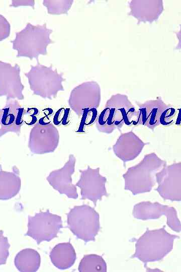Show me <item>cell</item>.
Here are the masks:
<instances>
[{
  "instance_id": "cell-1",
  "label": "cell",
  "mask_w": 181,
  "mask_h": 272,
  "mask_svg": "<svg viewBox=\"0 0 181 272\" xmlns=\"http://www.w3.org/2000/svg\"><path fill=\"white\" fill-rule=\"evenodd\" d=\"M179 236L168 233L163 227L155 230L147 229L136 241L132 258L146 264L162 259L173 248L174 240Z\"/></svg>"
},
{
  "instance_id": "cell-2",
  "label": "cell",
  "mask_w": 181,
  "mask_h": 272,
  "mask_svg": "<svg viewBox=\"0 0 181 272\" xmlns=\"http://www.w3.org/2000/svg\"><path fill=\"white\" fill-rule=\"evenodd\" d=\"M53 32L46 24L34 25L27 23L21 31L16 33L11 42L13 48L17 51L18 57H26L38 60L40 55L47 54L48 46L52 43L50 35Z\"/></svg>"
},
{
  "instance_id": "cell-3",
  "label": "cell",
  "mask_w": 181,
  "mask_h": 272,
  "mask_svg": "<svg viewBox=\"0 0 181 272\" xmlns=\"http://www.w3.org/2000/svg\"><path fill=\"white\" fill-rule=\"evenodd\" d=\"M164 165L165 162L154 154L146 155L140 163L129 168L123 175L124 189L134 195L149 192L155 184L153 174Z\"/></svg>"
},
{
  "instance_id": "cell-4",
  "label": "cell",
  "mask_w": 181,
  "mask_h": 272,
  "mask_svg": "<svg viewBox=\"0 0 181 272\" xmlns=\"http://www.w3.org/2000/svg\"><path fill=\"white\" fill-rule=\"evenodd\" d=\"M68 228L78 238L85 242L94 241L100 230V216L94 208L75 206L67 214Z\"/></svg>"
},
{
  "instance_id": "cell-5",
  "label": "cell",
  "mask_w": 181,
  "mask_h": 272,
  "mask_svg": "<svg viewBox=\"0 0 181 272\" xmlns=\"http://www.w3.org/2000/svg\"><path fill=\"white\" fill-rule=\"evenodd\" d=\"M28 78L30 89L34 94L44 98L52 99L63 89V81L56 70L40 64L32 66L25 74Z\"/></svg>"
},
{
  "instance_id": "cell-6",
  "label": "cell",
  "mask_w": 181,
  "mask_h": 272,
  "mask_svg": "<svg viewBox=\"0 0 181 272\" xmlns=\"http://www.w3.org/2000/svg\"><path fill=\"white\" fill-rule=\"evenodd\" d=\"M62 227L61 217L47 210L28 217V231L25 235L32 238L39 244L56 237Z\"/></svg>"
},
{
  "instance_id": "cell-7",
  "label": "cell",
  "mask_w": 181,
  "mask_h": 272,
  "mask_svg": "<svg viewBox=\"0 0 181 272\" xmlns=\"http://www.w3.org/2000/svg\"><path fill=\"white\" fill-rule=\"evenodd\" d=\"M132 213L135 218L142 220L156 219L165 215L167 218V225L171 230L177 232L181 230L180 223L173 207L158 202L142 201L134 206Z\"/></svg>"
},
{
  "instance_id": "cell-8",
  "label": "cell",
  "mask_w": 181,
  "mask_h": 272,
  "mask_svg": "<svg viewBox=\"0 0 181 272\" xmlns=\"http://www.w3.org/2000/svg\"><path fill=\"white\" fill-rule=\"evenodd\" d=\"M158 184L156 189L164 199L181 200V164L180 163L165 166L155 174Z\"/></svg>"
},
{
  "instance_id": "cell-9",
  "label": "cell",
  "mask_w": 181,
  "mask_h": 272,
  "mask_svg": "<svg viewBox=\"0 0 181 272\" xmlns=\"http://www.w3.org/2000/svg\"><path fill=\"white\" fill-rule=\"evenodd\" d=\"M99 170V168L93 169L88 166L86 170H80L81 176L75 185L81 189V199L90 200L95 206L103 196H108L105 186L106 178L100 174Z\"/></svg>"
},
{
  "instance_id": "cell-10",
  "label": "cell",
  "mask_w": 181,
  "mask_h": 272,
  "mask_svg": "<svg viewBox=\"0 0 181 272\" xmlns=\"http://www.w3.org/2000/svg\"><path fill=\"white\" fill-rule=\"evenodd\" d=\"M24 88L19 66L17 64L12 66L9 63L0 61V96H5L9 99L22 100Z\"/></svg>"
},
{
  "instance_id": "cell-11",
  "label": "cell",
  "mask_w": 181,
  "mask_h": 272,
  "mask_svg": "<svg viewBox=\"0 0 181 272\" xmlns=\"http://www.w3.org/2000/svg\"><path fill=\"white\" fill-rule=\"evenodd\" d=\"M58 133L53 124L42 125L38 124L32 129L29 146L35 154H44L54 151L58 142Z\"/></svg>"
},
{
  "instance_id": "cell-12",
  "label": "cell",
  "mask_w": 181,
  "mask_h": 272,
  "mask_svg": "<svg viewBox=\"0 0 181 272\" xmlns=\"http://www.w3.org/2000/svg\"><path fill=\"white\" fill-rule=\"evenodd\" d=\"M75 159L70 155L69 160L60 169L50 173L47 180L50 184L60 194H65L69 198L78 197L75 185L72 184L71 175L74 171Z\"/></svg>"
},
{
  "instance_id": "cell-13",
  "label": "cell",
  "mask_w": 181,
  "mask_h": 272,
  "mask_svg": "<svg viewBox=\"0 0 181 272\" xmlns=\"http://www.w3.org/2000/svg\"><path fill=\"white\" fill-rule=\"evenodd\" d=\"M50 257L55 266L60 269H66L74 264L76 253L70 242L61 243L56 245L51 250Z\"/></svg>"
},
{
  "instance_id": "cell-14",
  "label": "cell",
  "mask_w": 181,
  "mask_h": 272,
  "mask_svg": "<svg viewBox=\"0 0 181 272\" xmlns=\"http://www.w3.org/2000/svg\"><path fill=\"white\" fill-rule=\"evenodd\" d=\"M13 172L3 171L0 168V200H8L15 196L21 188V179L16 168Z\"/></svg>"
},
{
  "instance_id": "cell-15",
  "label": "cell",
  "mask_w": 181,
  "mask_h": 272,
  "mask_svg": "<svg viewBox=\"0 0 181 272\" xmlns=\"http://www.w3.org/2000/svg\"><path fill=\"white\" fill-rule=\"evenodd\" d=\"M20 106L17 102L8 104L0 111V137L8 132H19L21 126L17 121Z\"/></svg>"
},
{
  "instance_id": "cell-16",
  "label": "cell",
  "mask_w": 181,
  "mask_h": 272,
  "mask_svg": "<svg viewBox=\"0 0 181 272\" xmlns=\"http://www.w3.org/2000/svg\"><path fill=\"white\" fill-rule=\"evenodd\" d=\"M17 268L21 272H35L39 268L40 255L35 250L26 248L16 255L14 260Z\"/></svg>"
},
{
  "instance_id": "cell-17",
  "label": "cell",
  "mask_w": 181,
  "mask_h": 272,
  "mask_svg": "<svg viewBox=\"0 0 181 272\" xmlns=\"http://www.w3.org/2000/svg\"><path fill=\"white\" fill-rule=\"evenodd\" d=\"M78 270L80 272H106L107 264L101 256L85 255L79 263Z\"/></svg>"
},
{
  "instance_id": "cell-18",
  "label": "cell",
  "mask_w": 181,
  "mask_h": 272,
  "mask_svg": "<svg viewBox=\"0 0 181 272\" xmlns=\"http://www.w3.org/2000/svg\"><path fill=\"white\" fill-rule=\"evenodd\" d=\"M116 107H107L98 116L96 126L100 131L112 132L116 128Z\"/></svg>"
},
{
  "instance_id": "cell-19",
  "label": "cell",
  "mask_w": 181,
  "mask_h": 272,
  "mask_svg": "<svg viewBox=\"0 0 181 272\" xmlns=\"http://www.w3.org/2000/svg\"><path fill=\"white\" fill-rule=\"evenodd\" d=\"M82 114L77 132H84L86 126L93 124L98 117V112L95 107H87L82 110Z\"/></svg>"
},
{
  "instance_id": "cell-20",
  "label": "cell",
  "mask_w": 181,
  "mask_h": 272,
  "mask_svg": "<svg viewBox=\"0 0 181 272\" xmlns=\"http://www.w3.org/2000/svg\"><path fill=\"white\" fill-rule=\"evenodd\" d=\"M70 120V109L69 108H61L53 115L52 123L60 126L68 125Z\"/></svg>"
},
{
  "instance_id": "cell-21",
  "label": "cell",
  "mask_w": 181,
  "mask_h": 272,
  "mask_svg": "<svg viewBox=\"0 0 181 272\" xmlns=\"http://www.w3.org/2000/svg\"><path fill=\"white\" fill-rule=\"evenodd\" d=\"M120 109L122 113L124 124L129 126L139 124L138 111L135 108L131 107L127 109L121 107Z\"/></svg>"
},
{
  "instance_id": "cell-22",
  "label": "cell",
  "mask_w": 181,
  "mask_h": 272,
  "mask_svg": "<svg viewBox=\"0 0 181 272\" xmlns=\"http://www.w3.org/2000/svg\"><path fill=\"white\" fill-rule=\"evenodd\" d=\"M177 110L173 107L167 108L162 111L159 119V123L164 126L171 125L175 122Z\"/></svg>"
},
{
  "instance_id": "cell-23",
  "label": "cell",
  "mask_w": 181,
  "mask_h": 272,
  "mask_svg": "<svg viewBox=\"0 0 181 272\" xmlns=\"http://www.w3.org/2000/svg\"><path fill=\"white\" fill-rule=\"evenodd\" d=\"M10 247L8 238L4 235L3 231L0 230V265L6 263Z\"/></svg>"
},
{
  "instance_id": "cell-24",
  "label": "cell",
  "mask_w": 181,
  "mask_h": 272,
  "mask_svg": "<svg viewBox=\"0 0 181 272\" xmlns=\"http://www.w3.org/2000/svg\"><path fill=\"white\" fill-rule=\"evenodd\" d=\"M161 112V109L158 107L154 106L151 109L148 108V118L145 125L150 128L158 125Z\"/></svg>"
},
{
  "instance_id": "cell-25",
  "label": "cell",
  "mask_w": 181,
  "mask_h": 272,
  "mask_svg": "<svg viewBox=\"0 0 181 272\" xmlns=\"http://www.w3.org/2000/svg\"><path fill=\"white\" fill-rule=\"evenodd\" d=\"M40 111L37 108H28L24 112V122L28 125H34L37 123Z\"/></svg>"
},
{
  "instance_id": "cell-26",
  "label": "cell",
  "mask_w": 181,
  "mask_h": 272,
  "mask_svg": "<svg viewBox=\"0 0 181 272\" xmlns=\"http://www.w3.org/2000/svg\"><path fill=\"white\" fill-rule=\"evenodd\" d=\"M44 1L43 5L47 8L48 13L50 14L56 15L63 12L62 7L64 1Z\"/></svg>"
},
{
  "instance_id": "cell-27",
  "label": "cell",
  "mask_w": 181,
  "mask_h": 272,
  "mask_svg": "<svg viewBox=\"0 0 181 272\" xmlns=\"http://www.w3.org/2000/svg\"><path fill=\"white\" fill-rule=\"evenodd\" d=\"M53 117V110L51 108H46L40 112L37 123L45 125L51 124Z\"/></svg>"
},
{
  "instance_id": "cell-28",
  "label": "cell",
  "mask_w": 181,
  "mask_h": 272,
  "mask_svg": "<svg viewBox=\"0 0 181 272\" xmlns=\"http://www.w3.org/2000/svg\"><path fill=\"white\" fill-rule=\"evenodd\" d=\"M10 34V25L7 20L0 14V41L8 37Z\"/></svg>"
},
{
  "instance_id": "cell-29",
  "label": "cell",
  "mask_w": 181,
  "mask_h": 272,
  "mask_svg": "<svg viewBox=\"0 0 181 272\" xmlns=\"http://www.w3.org/2000/svg\"><path fill=\"white\" fill-rule=\"evenodd\" d=\"M180 109H178V111L177 112V116L175 119L174 123L176 125H179L180 122Z\"/></svg>"
},
{
  "instance_id": "cell-30",
  "label": "cell",
  "mask_w": 181,
  "mask_h": 272,
  "mask_svg": "<svg viewBox=\"0 0 181 272\" xmlns=\"http://www.w3.org/2000/svg\"><path fill=\"white\" fill-rule=\"evenodd\" d=\"M0 111H1V109H0Z\"/></svg>"
}]
</instances>
